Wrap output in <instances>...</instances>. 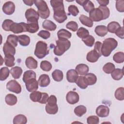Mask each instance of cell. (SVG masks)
Listing matches in <instances>:
<instances>
[{"mask_svg": "<svg viewBox=\"0 0 124 124\" xmlns=\"http://www.w3.org/2000/svg\"><path fill=\"white\" fill-rule=\"evenodd\" d=\"M110 15V11L107 6H99L94 8L89 13V18L95 22L100 21L108 18Z\"/></svg>", "mask_w": 124, "mask_h": 124, "instance_id": "cell-1", "label": "cell"}, {"mask_svg": "<svg viewBox=\"0 0 124 124\" xmlns=\"http://www.w3.org/2000/svg\"><path fill=\"white\" fill-rule=\"evenodd\" d=\"M118 45L117 41L113 38H108L103 41L101 47L102 55L105 57L110 55L111 52L116 48Z\"/></svg>", "mask_w": 124, "mask_h": 124, "instance_id": "cell-2", "label": "cell"}, {"mask_svg": "<svg viewBox=\"0 0 124 124\" xmlns=\"http://www.w3.org/2000/svg\"><path fill=\"white\" fill-rule=\"evenodd\" d=\"M56 43L57 45L54 47V53L57 56L62 55L71 46V42L66 39H59Z\"/></svg>", "mask_w": 124, "mask_h": 124, "instance_id": "cell-3", "label": "cell"}, {"mask_svg": "<svg viewBox=\"0 0 124 124\" xmlns=\"http://www.w3.org/2000/svg\"><path fill=\"white\" fill-rule=\"evenodd\" d=\"M34 3L37 7L39 16L43 19L47 18L50 15V11L46 2L43 0H35Z\"/></svg>", "mask_w": 124, "mask_h": 124, "instance_id": "cell-4", "label": "cell"}, {"mask_svg": "<svg viewBox=\"0 0 124 124\" xmlns=\"http://www.w3.org/2000/svg\"><path fill=\"white\" fill-rule=\"evenodd\" d=\"M49 53L47 45L45 42L39 41L36 44L34 55L39 59H42Z\"/></svg>", "mask_w": 124, "mask_h": 124, "instance_id": "cell-5", "label": "cell"}, {"mask_svg": "<svg viewBox=\"0 0 124 124\" xmlns=\"http://www.w3.org/2000/svg\"><path fill=\"white\" fill-rule=\"evenodd\" d=\"M10 31L16 34L21 33L22 32L28 31L27 23L24 22H14L11 27Z\"/></svg>", "mask_w": 124, "mask_h": 124, "instance_id": "cell-6", "label": "cell"}, {"mask_svg": "<svg viewBox=\"0 0 124 124\" xmlns=\"http://www.w3.org/2000/svg\"><path fill=\"white\" fill-rule=\"evenodd\" d=\"M6 88L10 92L17 94L21 92V87L16 80H11L7 82Z\"/></svg>", "mask_w": 124, "mask_h": 124, "instance_id": "cell-7", "label": "cell"}, {"mask_svg": "<svg viewBox=\"0 0 124 124\" xmlns=\"http://www.w3.org/2000/svg\"><path fill=\"white\" fill-rule=\"evenodd\" d=\"M38 20V19L35 18L27 20L28 32L30 33H33L38 31L39 27Z\"/></svg>", "mask_w": 124, "mask_h": 124, "instance_id": "cell-8", "label": "cell"}, {"mask_svg": "<svg viewBox=\"0 0 124 124\" xmlns=\"http://www.w3.org/2000/svg\"><path fill=\"white\" fill-rule=\"evenodd\" d=\"M53 18L58 23H62L67 19V16L65 10H63L54 11L53 14Z\"/></svg>", "mask_w": 124, "mask_h": 124, "instance_id": "cell-9", "label": "cell"}, {"mask_svg": "<svg viewBox=\"0 0 124 124\" xmlns=\"http://www.w3.org/2000/svg\"><path fill=\"white\" fill-rule=\"evenodd\" d=\"M66 99L68 103L73 105L78 102L79 96L78 94L76 92L70 91L66 94Z\"/></svg>", "mask_w": 124, "mask_h": 124, "instance_id": "cell-10", "label": "cell"}, {"mask_svg": "<svg viewBox=\"0 0 124 124\" xmlns=\"http://www.w3.org/2000/svg\"><path fill=\"white\" fill-rule=\"evenodd\" d=\"M15 10V5L14 2L8 1L4 3L2 6V11L6 15H11L13 14Z\"/></svg>", "mask_w": 124, "mask_h": 124, "instance_id": "cell-11", "label": "cell"}, {"mask_svg": "<svg viewBox=\"0 0 124 124\" xmlns=\"http://www.w3.org/2000/svg\"><path fill=\"white\" fill-rule=\"evenodd\" d=\"M109 113V108L108 107L104 105H100L96 109V114L100 117H106Z\"/></svg>", "mask_w": 124, "mask_h": 124, "instance_id": "cell-12", "label": "cell"}, {"mask_svg": "<svg viewBox=\"0 0 124 124\" xmlns=\"http://www.w3.org/2000/svg\"><path fill=\"white\" fill-rule=\"evenodd\" d=\"M27 90L30 92L36 91L38 88V82L36 78H33L25 83Z\"/></svg>", "mask_w": 124, "mask_h": 124, "instance_id": "cell-13", "label": "cell"}, {"mask_svg": "<svg viewBox=\"0 0 124 124\" xmlns=\"http://www.w3.org/2000/svg\"><path fill=\"white\" fill-rule=\"evenodd\" d=\"M78 78V74L76 70L70 69L66 73V78L67 81L70 83H74Z\"/></svg>", "mask_w": 124, "mask_h": 124, "instance_id": "cell-14", "label": "cell"}, {"mask_svg": "<svg viewBox=\"0 0 124 124\" xmlns=\"http://www.w3.org/2000/svg\"><path fill=\"white\" fill-rule=\"evenodd\" d=\"M3 51L5 56L7 55H14L16 54L15 47L6 42L3 46Z\"/></svg>", "mask_w": 124, "mask_h": 124, "instance_id": "cell-15", "label": "cell"}, {"mask_svg": "<svg viewBox=\"0 0 124 124\" xmlns=\"http://www.w3.org/2000/svg\"><path fill=\"white\" fill-rule=\"evenodd\" d=\"M50 82L49 77L48 75L42 74L40 75L38 79V85L42 87H45L47 86Z\"/></svg>", "mask_w": 124, "mask_h": 124, "instance_id": "cell-16", "label": "cell"}, {"mask_svg": "<svg viewBox=\"0 0 124 124\" xmlns=\"http://www.w3.org/2000/svg\"><path fill=\"white\" fill-rule=\"evenodd\" d=\"M50 2L54 12L64 10L63 1L62 0H51Z\"/></svg>", "mask_w": 124, "mask_h": 124, "instance_id": "cell-17", "label": "cell"}, {"mask_svg": "<svg viewBox=\"0 0 124 124\" xmlns=\"http://www.w3.org/2000/svg\"><path fill=\"white\" fill-rule=\"evenodd\" d=\"M101 56L94 49L89 52L86 56L87 60L90 62H95L97 61Z\"/></svg>", "mask_w": 124, "mask_h": 124, "instance_id": "cell-18", "label": "cell"}, {"mask_svg": "<svg viewBox=\"0 0 124 124\" xmlns=\"http://www.w3.org/2000/svg\"><path fill=\"white\" fill-rule=\"evenodd\" d=\"M25 16L27 20L33 18H35L38 20L39 18L38 13L32 8H29L27 9L25 12Z\"/></svg>", "mask_w": 124, "mask_h": 124, "instance_id": "cell-19", "label": "cell"}, {"mask_svg": "<svg viewBox=\"0 0 124 124\" xmlns=\"http://www.w3.org/2000/svg\"><path fill=\"white\" fill-rule=\"evenodd\" d=\"M26 66L30 69H34L37 68L38 66L37 61L32 57H28L25 61Z\"/></svg>", "mask_w": 124, "mask_h": 124, "instance_id": "cell-20", "label": "cell"}, {"mask_svg": "<svg viewBox=\"0 0 124 124\" xmlns=\"http://www.w3.org/2000/svg\"><path fill=\"white\" fill-rule=\"evenodd\" d=\"M84 78L88 86L93 85L97 81V78L96 76L93 73H87L85 75Z\"/></svg>", "mask_w": 124, "mask_h": 124, "instance_id": "cell-21", "label": "cell"}, {"mask_svg": "<svg viewBox=\"0 0 124 124\" xmlns=\"http://www.w3.org/2000/svg\"><path fill=\"white\" fill-rule=\"evenodd\" d=\"M76 70L78 74L80 75H85L89 71V67L85 64L80 63L77 65Z\"/></svg>", "mask_w": 124, "mask_h": 124, "instance_id": "cell-22", "label": "cell"}, {"mask_svg": "<svg viewBox=\"0 0 124 124\" xmlns=\"http://www.w3.org/2000/svg\"><path fill=\"white\" fill-rule=\"evenodd\" d=\"M43 28L50 31H53L56 29L57 25L52 21L49 20H45L42 24Z\"/></svg>", "mask_w": 124, "mask_h": 124, "instance_id": "cell-23", "label": "cell"}, {"mask_svg": "<svg viewBox=\"0 0 124 124\" xmlns=\"http://www.w3.org/2000/svg\"><path fill=\"white\" fill-rule=\"evenodd\" d=\"M95 33L101 37L105 36L108 33L107 28L104 25L97 26L94 30Z\"/></svg>", "mask_w": 124, "mask_h": 124, "instance_id": "cell-24", "label": "cell"}, {"mask_svg": "<svg viewBox=\"0 0 124 124\" xmlns=\"http://www.w3.org/2000/svg\"><path fill=\"white\" fill-rule=\"evenodd\" d=\"M33 78H36V74L33 71L28 70L24 73L22 79L25 83Z\"/></svg>", "mask_w": 124, "mask_h": 124, "instance_id": "cell-25", "label": "cell"}, {"mask_svg": "<svg viewBox=\"0 0 124 124\" xmlns=\"http://www.w3.org/2000/svg\"><path fill=\"white\" fill-rule=\"evenodd\" d=\"M46 112L49 114H55L58 111V106L57 104H46L45 107Z\"/></svg>", "mask_w": 124, "mask_h": 124, "instance_id": "cell-26", "label": "cell"}, {"mask_svg": "<svg viewBox=\"0 0 124 124\" xmlns=\"http://www.w3.org/2000/svg\"><path fill=\"white\" fill-rule=\"evenodd\" d=\"M10 73L13 78L15 79H18L21 77L22 74V69L20 67L15 66L11 68Z\"/></svg>", "mask_w": 124, "mask_h": 124, "instance_id": "cell-27", "label": "cell"}, {"mask_svg": "<svg viewBox=\"0 0 124 124\" xmlns=\"http://www.w3.org/2000/svg\"><path fill=\"white\" fill-rule=\"evenodd\" d=\"M6 103L9 106H14L16 104L17 101V97L13 94H8L5 98Z\"/></svg>", "mask_w": 124, "mask_h": 124, "instance_id": "cell-28", "label": "cell"}, {"mask_svg": "<svg viewBox=\"0 0 124 124\" xmlns=\"http://www.w3.org/2000/svg\"><path fill=\"white\" fill-rule=\"evenodd\" d=\"M79 19L83 25L87 27L91 28L93 26V21L89 17L84 15H81L79 17Z\"/></svg>", "mask_w": 124, "mask_h": 124, "instance_id": "cell-29", "label": "cell"}, {"mask_svg": "<svg viewBox=\"0 0 124 124\" xmlns=\"http://www.w3.org/2000/svg\"><path fill=\"white\" fill-rule=\"evenodd\" d=\"M121 27L119 23L116 21H112L110 22L107 26V30L110 33H115L116 31Z\"/></svg>", "mask_w": 124, "mask_h": 124, "instance_id": "cell-30", "label": "cell"}, {"mask_svg": "<svg viewBox=\"0 0 124 124\" xmlns=\"http://www.w3.org/2000/svg\"><path fill=\"white\" fill-rule=\"evenodd\" d=\"M57 36L59 39H68L71 37L72 34L70 31H68L67 30L62 29L60 30L57 32Z\"/></svg>", "mask_w": 124, "mask_h": 124, "instance_id": "cell-31", "label": "cell"}, {"mask_svg": "<svg viewBox=\"0 0 124 124\" xmlns=\"http://www.w3.org/2000/svg\"><path fill=\"white\" fill-rule=\"evenodd\" d=\"M111 76L114 80H119L121 79L124 76L123 69L120 68L115 69L111 73Z\"/></svg>", "mask_w": 124, "mask_h": 124, "instance_id": "cell-32", "label": "cell"}, {"mask_svg": "<svg viewBox=\"0 0 124 124\" xmlns=\"http://www.w3.org/2000/svg\"><path fill=\"white\" fill-rule=\"evenodd\" d=\"M27 122L26 117L23 114L16 115L13 119L14 124H26Z\"/></svg>", "mask_w": 124, "mask_h": 124, "instance_id": "cell-33", "label": "cell"}, {"mask_svg": "<svg viewBox=\"0 0 124 124\" xmlns=\"http://www.w3.org/2000/svg\"><path fill=\"white\" fill-rule=\"evenodd\" d=\"M52 77L55 81L57 82L61 81L63 78V72L60 70L56 69L52 72Z\"/></svg>", "mask_w": 124, "mask_h": 124, "instance_id": "cell-34", "label": "cell"}, {"mask_svg": "<svg viewBox=\"0 0 124 124\" xmlns=\"http://www.w3.org/2000/svg\"><path fill=\"white\" fill-rule=\"evenodd\" d=\"M18 42L20 45L25 46H27L30 44V38L29 36L23 34L18 36Z\"/></svg>", "mask_w": 124, "mask_h": 124, "instance_id": "cell-35", "label": "cell"}, {"mask_svg": "<svg viewBox=\"0 0 124 124\" xmlns=\"http://www.w3.org/2000/svg\"><path fill=\"white\" fill-rule=\"evenodd\" d=\"M15 58L14 55H7L5 56L4 57V63L6 66L8 67H12L15 65Z\"/></svg>", "mask_w": 124, "mask_h": 124, "instance_id": "cell-36", "label": "cell"}, {"mask_svg": "<svg viewBox=\"0 0 124 124\" xmlns=\"http://www.w3.org/2000/svg\"><path fill=\"white\" fill-rule=\"evenodd\" d=\"M87 111L86 108L83 105H79L75 108L74 112L78 117H81L83 115L86 113Z\"/></svg>", "mask_w": 124, "mask_h": 124, "instance_id": "cell-37", "label": "cell"}, {"mask_svg": "<svg viewBox=\"0 0 124 124\" xmlns=\"http://www.w3.org/2000/svg\"><path fill=\"white\" fill-rule=\"evenodd\" d=\"M18 41V36L14 35V34H10L7 38L6 42L14 46V47H16L17 46V42Z\"/></svg>", "mask_w": 124, "mask_h": 124, "instance_id": "cell-38", "label": "cell"}, {"mask_svg": "<svg viewBox=\"0 0 124 124\" xmlns=\"http://www.w3.org/2000/svg\"><path fill=\"white\" fill-rule=\"evenodd\" d=\"M10 70L7 67H3L0 70V80H5L9 76Z\"/></svg>", "mask_w": 124, "mask_h": 124, "instance_id": "cell-39", "label": "cell"}, {"mask_svg": "<svg viewBox=\"0 0 124 124\" xmlns=\"http://www.w3.org/2000/svg\"><path fill=\"white\" fill-rule=\"evenodd\" d=\"M42 93L40 92L36 91L33 92L30 94V98L34 102H39L42 96Z\"/></svg>", "mask_w": 124, "mask_h": 124, "instance_id": "cell-40", "label": "cell"}, {"mask_svg": "<svg viewBox=\"0 0 124 124\" xmlns=\"http://www.w3.org/2000/svg\"><path fill=\"white\" fill-rule=\"evenodd\" d=\"M113 60L118 63H123L124 61V53L123 52H118L113 56Z\"/></svg>", "mask_w": 124, "mask_h": 124, "instance_id": "cell-41", "label": "cell"}, {"mask_svg": "<svg viewBox=\"0 0 124 124\" xmlns=\"http://www.w3.org/2000/svg\"><path fill=\"white\" fill-rule=\"evenodd\" d=\"M77 36L81 39H84L89 35V32L88 30L83 28L80 27L77 32Z\"/></svg>", "mask_w": 124, "mask_h": 124, "instance_id": "cell-42", "label": "cell"}, {"mask_svg": "<svg viewBox=\"0 0 124 124\" xmlns=\"http://www.w3.org/2000/svg\"><path fill=\"white\" fill-rule=\"evenodd\" d=\"M75 83L80 88L82 89H85L88 87V85L85 82L84 78L83 76L78 77Z\"/></svg>", "mask_w": 124, "mask_h": 124, "instance_id": "cell-43", "label": "cell"}, {"mask_svg": "<svg viewBox=\"0 0 124 124\" xmlns=\"http://www.w3.org/2000/svg\"><path fill=\"white\" fill-rule=\"evenodd\" d=\"M115 97L118 100H123L124 99V87L118 88L115 92Z\"/></svg>", "mask_w": 124, "mask_h": 124, "instance_id": "cell-44", "label": "cell"}, {"mask_svg": "<svg viewBox=\"0 0 124 124\" xmlns=\"http://www.w3.org/2000/svg\"><path fill=\"white\" fill-rule=\"evenodd\" d=\"M115 65L113 63L108 62L103 67V70L106 74H110L115 69Z\"/></svg>", "mask_w": 124, "mask_h": 124, "instance_id": "cell-45", "label": "cell"}, {"mask_svg": "<svg viewBox=\"0 0 124 124\" xmlns=\"http://www.w3.org/2000/svg\"><path fill=\"white\" fill-rule=\"evenodd\" d=\"M82 40L86 46L89 47L93 46L95 42L94 38L93 36L90 35H89L88 36H87L85 38L82 39Z\"/></svg>", "mask_w": 124, "mask_h": 124, "instance_id": "cell-46", "label": "cell"}, {"mask_svg": "<svg viewBox=\"0 0 124 124\" xmlns=\"http://www.w3.org/2000/svg\"><path fill=\"white\" fill-rule=\"evenodd\" d=\"M40 68L44 71L48 72L52 68V64L47 61H43L40 63Z\"/></svg>", "mask_w": 124, "mask_h": 124, "instance_id": "cell-47", "label": "cell"}, {"mask_svg": "<svg viewBox=\"0 0 124 124\" xmlns=\"http://www.w3.org/2000/svg\"><path fill=\"white\" fill-rule=\"evenodd\" d=\"M14 23V21L12 20L9 19H5L2 24V28L5 31H10L11 27Z\"/></svg>", "mask_w": 124, "mask_h": 124, "instance_id": "cell-48", "label": "cell"}, {"mask_svg": "<svg viewBox=\"0 0 124 124\" xmlns=\"http://www.w3.org/2000/svg\"><path fill=\"white\" fill-rule=\"evenodd\" d=\"M83 7L84 10L88 13H90L92 10L94 9V5L93 3L91 0H87L86 2L84 4Z\"/></svg>", "mask_w": 124, "mask_h": 124, "instance_id": "cell-49", "label": "cell"}, {"mask_svg": "<svg viewBox=\"0 0 124 124\" xmlns=\"http://www.w3.org/2000/svg\"><path fill=\"white\" fill-rule=\"evenodd\" d=\"M66 27L68 29H69L73 31H76L78 30V24L76 22L74 21H71L67 23Z\"/></svg>", "mask_w": 124, "mask_h": 124, "instance_id": "cell-50", "label": "cell"}, {"mask_svg": "<svg viewBox=\"0 0 124 124\" xmlns=\"http://www.w3.org/2000/svg\"><path fill=\"white\" fill-rule=\"evenodd\" d=\"M68 10L69 14L74 16H77L79 13V10L78 9V7L74 5H70L68 7Z\"/></svg>", "mask_w": 124, "mask_h": 124, "instance_id": "cell-51", "label": "cell"}, {"mask_svg": "<svg viewBox=\"0 0 124 124\" xmlns=\"http://www.w3.org/2000/svg\"><path fill=\"white\" fill-rule=\"evenodd\" d=\"M87 122L88 124H98L99 122V119L96 116H90L87 118Z\"/></svg>", "mask_w": 124, "mask_h": 124, "instance_id": "cell-52", "label": "cell"}, {"mask_svg": "<svg viewBox=\"0 0 124 124\" xmlns=\"http://www.w3.org/2000/svg\"><path fill=\"white\" fill-rule=\"evenodd\" d=\"M124 0H119L116 1V8L120 12H124Z\"/></svg>", "mask_w": 124, "mask_h": 124, "instance_id": "cell-53", "label": "cell"}, {"mask_svg": "<svg viewBox=\"0 0 124 124\" xmlns=\"http://www.w3.org/2000/svg\"><path fill=\"white\" fill-rule=\"evenodd\" d=\"M38 35L42 37L43 39H47L50 37V33L48 31L41 30L38 33Z\"/></svg>", "mask_w": 124, "mask_h": 124, "instance_id": "cell-54", "label": "cell"}, {"mask_svg": "<svg viewBox=\"0 0 124 124\" xmlns=\"http://www.w3.org/2000/svg\"><path fill=\"white\" fill-rule=\"evenodd\" d=\"M102 43L99 41H97L95 43L94 50H95L101 56L102 55L101 53V47H102Z\"/></svg>", "mask_w": 124, "mask_h": 124, "instance_id": "cell-55", "label": "cell"}, {"mask_svg": "<svg viewBox=\"0 0 124 124\" xmlns=\"http://www.w3.org/2000/svg\"><path fill=\"white\" fill-rule=\"evenodd\" d=\"M48 98H49V96L47 93H42V96L39 103L41 104H46L47 102Z\"/></svg>", "mask_w": 124, "mask_h": 124, "instance_id": "cell-56", "label": "cell"}, {"mask_svg": "<svg viewBox=\"0 0 124 124\" xmlns=\"http://www.w3.org/2000/svg\"><path fill=\"white\" fill-rule=\"evenodd\" d=\"M116 35L119 38L124 39V27H121L115 33Z\"/></svg>", "mask_w": 124, "mask_h": 124, "instance_id": "cell-57", "label": "cell"}, {"mask_svg": "<svg viewBox=\"0 0 124 124\" xmlns=\"http://www.w3.org/2000/svg\"><path fill=\"white\" fill-rule=\"evenodd\" d=\"M57 102V100L56 97L54 95H51L49 97L47 102V104H56Z\"/></svg>", "mask_w": 124, "mask_h": 124, "instance_id": "cell-58", "label": "cell"}, {"mask_svg": "<svg viewBox=\"0 0 124 124\" xmlns=\"http://www.w3.org/2000/svg\"><path fill=\"white\" fill-rule=\"evenodd\" d=\"M97 2L100 4V6H106L108 4L109 0H97Z\"/></svg>", "mask_w": 124, "mask_h": 124, "instance_id": "cell-59", "label": "cell"}, {"mask_svg": "<svg viewBox=\"0 0 124 124\" xmlns=\"http://www.w3.org/2000/svg\"><path fill=\"white\" fill-rule=\"evenodd\" d=\"M23 2L25 3L26 5L28 6H32L34 3V0H23Z\"/></svg>", "mask_w": 124, "mask_h": 124, "instance_id": "cell-60", "label": "cell"}, {"mask_svg": "<svg viewBox=\"0 0 124 124\" xmlns=\"http://www.w3.org/2000/svg\"><path fill=\"white\" fill-rule=\"evenodd\" d=\"M87 0H76V2L79 4L81 6H83L84 5V4L86 2Z\"/></svg>", "mask_w": 124, "mask_h": 124, "instance_id": "cell-61", "label": "cell"}]
</instances>
